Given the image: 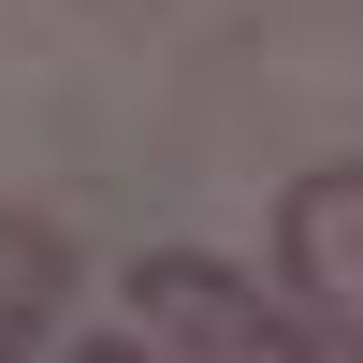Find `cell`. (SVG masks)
<instances>
[{
  "label": "cell",
  "mask_w": 363,
  "mask_h": 363,
  "mask_svg": "<svg viewBox=\"0 0 363 363\" xmlns=\"http://www.w3.org/2000/svg\"><path fill=\"white\" fill-rule=\"evenodd\" d=\"M58 306H73V233L29 218V203H0V363H29L58 335Z\"/></svg>",
  "instance_id": "3"
},
{
  "label": "cell",
  "mask_w": 363,
  "mask_h": 363,
  "mask_svg": "<svg viewBox=\"0 0 363 363\" xmlns=\"http://www.w3.org/2000/svg\"><path fill=\"white\" fill-rule=\"evenodd\" d=\"M277 277L320 363H363V160H320L277 189Z\"/></svg>",
  "instance_id": "2"
},
{
  "label": "cell",
  "mask_w": 363,
  "mask_h": 363,
  "mask_svg": "<svg viewBox=\"0 0 363 363\" xmlns=\"http://www.w3.org/2000/svg\"><path fill=\"white\" fill-rule=\"evenodd\" d=\"M87 363H145V349H131V335H116V349H87Z\"/></svg>",
  "instance_id": "4"
},
{
  "label": "cell",
  "mask_w": 363,
  "mask_h": 363,
  "mask_svg": "<svg viewBox=\"0 0 363 363\" xmlns=\"http://www.w3.org/2000/svg\"><path fill=\"white\" fill-rule=\"evenodd\" d=\"M131 320L160 335L174 363H320V335L291 306H262L233 262H203V247H145L131 262Z\"/></svg>",
  "instance_id": "1"
}]
</instances>
